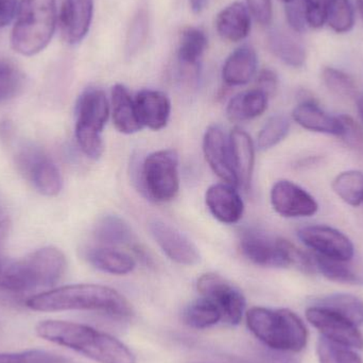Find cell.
Returning a JSON list of instances; mask_svg holds the SVG:
<instances>
[{
  "mask_svg": "<svg viewBox=\"0 0 363 363\" xmlns=\"http://www.w3.org/2000/svg\"><path fill=\"white\" fill-rule=\"evenodd\" d=\"M38 337L98 363H136L133 352L115 337L72 322L47 320L36 325Z\"/></svg>",
  "mask_w": 363,
  "mask_h": 363,
  "instance_id": "cell-1",
  "label": "cell"
},
{
  "mask_svg": "<svg viewBox=\"0 0 363 363\" xmlns=\"http://www.w3.org/2000/svg\"><path fill=\"white\" fill-rule=\"evenodd\" d=\"M27 307L40 313L57 311H100L113 317L127 318L132 306L127 298L112 288L93 284L64 286L28 298Z\"/></svg>",
  "mask_w": 363,
  "mask_h": 363,
  "instance_id": "cell-2",
  "label": "cell"
},
{
  "mask_svg": "<svg viewBox=\"0 0 363 363\" xmlns=\"http://www.w3.org/2000/svg\"><path fill=\"white\" fill-rule=\"evenodd\" d=\"M247 325L258 340L274 351L298 353L308 341L304 323L289 309L253 307L247 313Z\"/></svg>",
  "mask_w": 363,
  "mask_h": 363,
  "instance_id": "cell-3",
  "label": "cell"
},
{
  "mask_svg": "<svg viewBox=\"0 0 363 363\" xmlns=\"http://www.w3.org/2000/svg\"><path fill=\"white\" fill-rule=\"evenodd\" d=\"M57 26L55 0H21L11 44L16 52L34 55L46 48Z\"/></svg>",
  "mask_w": 363,
  "mask_h": 363,
  "instance_id": "cell-4",
  "label": "cell"
},
{
  "mask_svg": "<svg viewBox=\"0 0 363 363\" xmlns=\"http://www.w3.org/2000/svg\"><path fill=\"white\" fill-rule=\"evenodd\" d=\"M76 138L84 155L98 160L104 153L101 133L110 116V104L102 89H85L77 102Z\"/></svg>",
  "mask_w": 363,
  "mask_h": 363,
  "instance_id": "cell-5",
  "label": "cell"
},
{
  "mask_svg": "<svg viewBox=\"0 0 363 363\" xmlns=\"http://www.w3.org/2000/svg\"><path fill=\"white\" fill-rule=\"evenodd\" d=\"M65 255L55 247H44L17 259L12 292L50 288L59 283L66 271Z\"/></svg>",
  "mask_w": 363,
  "mask_h": 363,
  "instance_id": "cell-6",
  "label": "cell"
},
{
  "mask_svg": "<svg viewBox=\"0 0 363 363\" xmlns=\"http://www.w3.org/2000/svg\"><path fill=\"white\" fill-rule=\"evenodd\" d=\"M142 185L149 198L168 202L180 190L179 157L176 151L160 150L151 153L142 167Z\"/></svg>",
  "mask_w": 363,
  "mask_h": 363,
  "instance_id": "cell-7",
  "label": "cell"
},
{
  "mask_svg": "<svg viewBox=\"0 0 363 363\" xmlns=\"http://www.w3.org/2000/svg\"><path fill=\"white\" fill-rule=\"evenodd\" d=\"M16 164L26 179L45 196H57L63 181L59 168L50 157L38 147L25 145L16 155Z\"/></svg>",
  "mask_w": 363,
  "mask_h": 363,
  "instance_id": "cell-8",
  "label": "cell"
},
{
  "mask_svg": "<svg viewBox=\"0 0 363 363\" xmlns=\"http://www.w3.org/2000/svg\"><path fill=\"white\" fill-rule=\"evenodd\" d=\"M196 288L202 298L211 301L219 309L224 322L230 325L240 323L247 301L242 292L230 281L216 273H205L199 277Z\"/></svg>",
  "mask_w": 363,
  "mask_h": 363,
  "instance_id": "cell-9",
  "label": "cell"
},
{
  "mask_svg": "<svg viewBox=\"0 0 363 363\" xmlns=\"http://www.w3.org/2000/svg\"><path fill=\"white\" fill-rule=\"evenodd\" d=\"M298 235L307 247L322 257L350 262L355 255V247L351 239L330 226H305L298 230Z\"/></svg>",
  "mask_w": 363,
  "mask_h": 363,
  "instance_id": "cell-10",
  "label": "cell"
},
{
  "mask_svg": "<svg viewBox=\"0 0 363 363\" xmlns=\"http://www.w3.org/2000/svg\"><path fill=\"white\" fill-rule=\"evenodd\" d=\"M306 318L323 338L351 349L363 350V336L357 326L338 313L313 305L307 309Z\"/></svg>",
  "mask_w": 363,
  "mask_h": 363,
  "instance_id": "cell-11",
  "label": "cell"
},
{
  "mask_svg": "<svg viewBox=\"0 0 363 363\" xmlns=\"http://www.w3.org/2000/svg\"><path fill=\"white\" fill-rule=\"evenodd\" d=\"M149 230L155 242L172 262L183 266H196L200 262L198 247L178 228L163 220L153 219L149 222Z\"/></svg>",
  "mask_w": 363,
  "mask_h": 363,
  "instance_id": "cell-12",
  "label": "cell"
},
{
  "mask_svg": "<svg viewBox=\"0 0 363 363\" xmlns=\"http://www.w3.org/2000/svg\"><path fill=\"white\" fill-rule=\"evenodd\" d=\"M271 204L279 215L286 218H306L319 209L315 199L294 182H277L271 189Z\"/></svg>",
  "mask_w": 363,
  "mask_h": 363,
  "instance_id": "cell-13",
  "label": "cell"
},
{
  "mask_svg": "<svg viewBox=\"0 0 363 363\" xmlns=\"http://www.w3.org/2000/svg\"><path fill=\"white\" fill-rule=\"evenodd\" d=\"M240 250L247 259L264 268H286L289 266L281 238H273L264 233L249 230L240 237Z\"/></svg>",
  "mask_w": 363,
  "mask_h": 363,
  "instance_id": "cell-14",
  "label": "cell"
},
{
  "mask_svg": "<svg viewBox=\"0 0 363 363\" xmlns=\"http://www.w3.org/2000/svg\"><path fill=\"white\" fill-rule=\"evenodd\" d=\"M292 118L301 127L317 133L345 136L351 131L352 121L347 117L328 114L311 99L298 104L292 112Z\"/></svg>",
  "mask_w": 363,
  "mask_h": 363,
  "instance_id": "cell-15",
  "label": "cell"
},
{
  "mask_svg": "<svg viewBox=\"0 0 363 363\" xmlns=\"http://www.w3.org/2000/svg\"><path fill=\"white\" fill-rule=\"evenodd\" d=\"M94 15V0H63L59 15L64 40L76 45L89 33Z\"/></svg>",
  "mask_w": 363,
  "mask_h": 363,
  "instance_id": "cell-16",
  "label": "cell"
},
{
  "mask_svg": "<svg viewBox=\"0 0 363 363\" xmlns=\"http://www.w3.org/2000/svg\"><path fill=\"white\" fill-rule=\"evenodd\" d=\"M203 152L209 167L224 183L238 185L233 167L230 144L221 128L211 125L206 130L203 138Z\"/></svg>",
  "mask_w": 363,
  "mask_h": 363,
  "instance_id": "cell-17",
  "label": "cell"
},
{
  "mask_svg": "<svg viewBox=\"0 0 363 363\" xmlns=\"http://www.w3.org/2000/svg\"><path fill=\"white\" fill-rule=\"evenodd\" d=\"M234 187L226 183L215 184L205 194V202L209 211L222 223H236L242 217L245 204Z\"/></svg>",
  "mask_w": 363,
  "mask_h": 363,
  "instance_id": "cell-18",
  "label": "cell"
},
{
  "mask_svg": "<svg viewBox=\"0 0 363 363\" xmlns=\"http://www.w3.org/2000/svg\"><path fill=\"white\" fill-rule=\"evenodd\" d=\"M134 102L143 127L159 131L167 125L172 104L163 91L143 89L136 95Z\"/></svg>",
  "mask_w": 363,
  "mask_h": 363,
  "instance_id": "cell-19",
  "label": "cell"
},
{
  "mask_svg": "<svg viewBox=\"0 0 363 363\" xmlns=\"http://www.w3.org/2000/svg\"><path fill=\"white\" fill-rule=\"evenodd\" d=\"M216 30L222 40L238 43L245 40L251 32V15L242 2L235 1L218 13Z\"/></svg>",
  "mask_w": 363,
  "mask_h": 363,
  "instance_id": "cell-20",
  "label": "cell"
},
{
  "mask_svg": "<svg viewBox=\"0 0 363 363\" xmlns=\"http://www.w3.org/2000/svg\"><path fill=\"white\" fill-rule=\"evenodd\" d=\"M233 167L238 185L249 189L255 164V150L251 136L240 128H235L228 140Z\"/></svg>",
  "mask_w": 363,
  "mask_h": 363,
  "instance_id": "cell-21",
  "label": "cell"
},
{
  "mask_svg": "<svg viewBox=\"0 0 363 363\" xmlns=\"http://www.w3.org/2000/svg\"><path fill=\"white\" fill-rule=\"evenodd\" d=\"M258 59L255 49L243 45L235 49L222 67V79L230 86L247 84L257 72Z\"/></svg>",
  "mask_w": 363,
  "mask_h": 363,
  "instance_id": "cell-22",
  "label": "cell"
},
{
  "mask_svg": "<svg viewBox=\"0 0 363 363\" xmlns=\"http://www.w3.org/2000/svg\"><path fill=\"white\" fill-rule=\"evenodd\" d=\"M84 257L94 268L108 274H129L136 267L135 260L129 254L106 245L86 247Z\"/></svg>",
  "mask_w": 363,
  "mask_h": 363,
  "instance_id": "cell-23",
  "label": "cell"
},
{
  "mask_svg": "<svg viewBox=\"0 0 363 363\" xmlns=\"http://www.w3.org/2000/svg\"><path fill=\"white\" fill-rule=\"evenodd\" d=\"M268 47L274 57L285 65L301 68L306 63L307 53L304 45L296 35L286 30H271L268 35Z\"/></svg>",
  "mask_w": 363,
  "mask_h": 363,
  "instance_id": "cell-24",
  "label": "cell"
},
{
  "mask_svg": "<svg viewBox=\"0 0 363 363\" xmlns=\"http://www.w3.org/2000/svg\"><path fill=\"white\" fill-rule=\"evenodd\" d=\"M112 112L115 128L121 133L134 134L142 129L143 125L136 112L135 102L125 85L116 84L113 87Z\"/></svg>",
  "mask_w": 363,
  "mask_h": 363,
  "instance_id": "cell-25",
  "label": "cell"
},
{
  "mask_svg": "<svg viewBox=\"0 0 363 363\" xmlns=\"http://www.w3.org/2000/svg\"><path fill=\"white\" fill-rule=\"evenodd\" d=\"M268 99V96L259 89L243 91L230 100L226 116L232 123L251 121L266 112Z\"/></svg>",
  "mask_w": 363,
  "mask_h": 363,
  "instance_id": "cell-26",
  "label": "cell"
},
{
  "mask_svg": "<svg viewBox=\"0 0 363 363\" xmlns=\"http://www.w3.org/2000/svg\"><path fill=\"white\" fill-rule=\"evenodd\" d=\"M94 237L100 245H131L134 240L131 226L118 216L108 215L99 220L94 230Z\"/></svg>",
  "mask_w": 363,
  "mask_h": 363,
  "instance_id": "cell-27",
  "label": "cell"
},
{
  "mask_svg": "<svg viewBox=\"0 0 363 363\" xmlns=\"http://www.w3.org/2000/svg\"><path fill=\"white\" fill-rule=\"evenodd\" d=\"M313 305L328 309L349 320L354 325H363V300L353 294H335L322 296Z\"/></svg>",
  "mask_w": 363,
  "mask_h": 363,
  "instance_id": "cell-28",
  "label": "cell"
},
{
  "mask_svg": "<svg viewBox=\"0 0 363 363\" xmlns=\"http://www.w3.org/2000/svg\"><path fill=\"white\" fill-rule=\"evenodd\" d=\"M207 45L208 40L202 29L198 27H187L184 29L178 48L179 65L184 67H199Z\"/></svg>",
  "mask_w": 363,
  "mask_h": 363,
  "instance_id": "cell-29",
  "label": "cell"
},
{
  "mask_svg": "<svg viewBox=\"0 0 363 363\" xmlns=\"http://www.w3.org/2000/svg\"><path fill=\"white\" fill-rule=\"evenodd\" d=\"M183 321L194 330H205L223 321L219 309L206 298H201L190 303L183 313Z\"/></svg>",
  "mask_w": 363,
  "mask_h": 363,
  "instance_id": "cell-30",
  "label": "cell"
},
{
  "mask_svg": "<svg viewBox=\"0 0 363 363\" xmlns=\"http://www.w3.org/2000/svg\"><path fill=\"white\" fill-rule=\"evenodd\" d=\"M333 189L337 196L351 206L363 204V174L359 170H347L333 181Z\"/></svg>",
  "mask_w": 363,
  "mask_h": 363,
  "instance_id": "cell-31",
  "label": "cell"
},
{
  "mask_svg": "<svg viewBox=\"0 0 363 363\" xmlns=\"http://www.w3.org/2000/svg\"><path fill=\"white\" fill-rule=\"evenodd\" d=\"M326 23L333 31L349 33L355 26V10L351 0H325Z\"/></svg>",
  "mask_w": 363,
  "mask_h": 363,
  "instance_id": "cell-32",
  "label": "cell"
},
{
  "mask_svg": "<svg viewBox=\"0 0 363 363\" xmlns=\"http://www.w3.org/2000/svg\"><path fill=\"white\" fill-rule=\"evenodd\" d=\"M315 270L325 279L336 283L363 285V277L349 266V262L328 259L315 254Z\"/></svg>",
  "mask_w": 363,
  "mask_h": 363,
  "instance_id": "cell-33",
  "label": "cell"
},
{
  "mask_svg": "<svg viewBox=\"0 0 363 363\" xmlns=\"http://www.w3.org/2000/svg\"><path fill=\"white\" fill-rule=\"evenodd\" d=\"M290 121L285 115L271 117L258 134L257 144L260 150H269L285 140L289 133Z\"/></svg>",
  "mask_w": 363,
  "mask_h": 363,
  "instance_id": "cell-34",
  "label": "cell"
},
{
  "mask_svg": "<svg viewBox=\"0 0 363 363\" xmlns=\"http://www.w3.org/2000/svg\"><path fill=\"white\" fill-rule=\"evenodd\" d=\"M320 363H363L362 357L351 347L338 345L326 338L319 339L317 345Z\"/></svg>",
  "mask_w": 363,
  "mask_h": 363,
  "instance_id": "cell-35",
  "label": "cell"
},
{
  "mask_svg": "<svg viewBox=\"0 0 363 363\" xmlns=\"http://www.w3.org/2000/svg\"><path fill=\"white\" fill-rule=\"evenodd\" d=\"M25 83L23 72L11 62L0 60V102L12 99L21 93Z\"/></svg>",
  "mask_w": 363,
  "mask_h": 363,
  "instance_id": "cell-36",
  "label": "cell"
},
{
  "mask_svg": "<svg viewBox=\"0 0 363 363\" xmlns=\"http://www.w3.org/2000/svg\"><path fill=\"white\" fill-rule=\"evenodd\" d=\"M324 85L335 95L351 98L356 94V84L347 72L335 67H325L322 70Z\"/></svg>",
  "mask_w": 363,
  "mask_h": 363,
  "instance_id": "cell-37",
  "label": "cell"
},
{
  "mask_svg": "<svg viewBox=\"0 0 363 363\" xmlns=\"http://www.w3.org/2000/svg\"><path fill=\"white\" fill-rule=\"evenodd\" d=\"M0 363H74L68 358L45 350H27L18 353H0Z\"/></svg>",
  "mask_w": 363,
  "mask_h": 363,
  "instance_id": "cell-38",
  "label": "cell"
},
{
  "mask_svg": "<svg viewBox=\"0 0 363 363\" xmlns=\"http://www.w3.org/2000/svg\"><path fill=\"white\" fill-rule=\"evenodd\" d=\"M149 33V16L145 10L138 11L130 25L125 40V49L129 55L138 52L145 43Z\"/></svg>",
  "mask_w": 363,
  "mask_h": 363,
  "instance_id": "cell-39",
  "label": "cell"
},
{
  "mask_svg": "<svg viewBox=\"0 0 363 363\" xmlns=\"http://www.w3.org/2000/svg\"><path fill=\"white\" fill-rule=\"evenodd\" d=\"M286 19L292 31L296 33H303L306 31V15H305L304 4L302 0H292L289 4H286Z\"/></svg>",
  "mask_w": 363,
  "mask_h": 363,
  "instance_id": "cell-40",
  "label": "cell"
},
{
  "mask_svg": "<svg viewBox=\"0 0 363 363\" xmlns=\"http://www.w3.org/2000/svg\"><path fill=\"white\" fill-rule=\"evenodd\" d=\"M308 27L319 29L326 23L325 0H302Z\"/></svg>",
  "mask_w": 363,
  "mask_h": 363,
  "instance_id": "cell-41",
  "label": "cell"
},
{
  "mask_svg": "<svg viewBox=\"0 0 363 363\" xmlns=\"http://www.w3.org/2000/svg\"><path fill=\"white\" fill-rule=\"evenodd\" d=\"M247 8L250 14L262 26L272 23L273 6L271 0H247Z\"/></svg>",
  "mask_w": 363,
  "mask_h": 363,
  "instance_id": "cell-42",
  "label": "cell"
},
{
  "mask_svg": "<svg viewBox=\"0 0 363 363\" xmlns=\"http://www.w3.org/2000/svg\"><path fill=\"white\" fill-rule=\"evenodd\" d=\"M257 84V89L270 97L277 91L279 86V77L272 69H262L258 74Z\"/></svg>",
  "mask_w": 363,
  "mask_h": 363,
  "instance_id": "cell-43",
  "label": "cell"
},
{
  "mask_svg": "<svg viewBox=\"0 0 363 363\" xmlns=\"http://www.w3.org/2000/svg\"><path fill=\"white\" fill-rule=\"evenodd\" d=\"M17 0H0V28L6 27L16 16Z\"/></svg>",
  "mask_w": 363,
  "mask_h": 363,
  "instance_id": "cell-44",
  "label": "cell"
},
{
  "mask_svg": "<svg viewBox=\"0 0 363 363\" xmlns=\"http://www.w3.org/2000/svg\"><path fill=\"white\" fill-rule=\"evenodd\" d=\"M271 363H301L296 358L288 355L287 352L274 351L271 350L269 353Z\"/></svg>",
  "mask_w": 363,
  "mask_h": 363,
  "instance_id": "cell-45",
  "label": "cell"
},
{
  "mask_svg": "<svg viewBox=\"0 0 363 363\" xmlns=\"http://www.w3.org/2000/svg\"><path fill=\"white\" fill-rule=\"evenodd\" d=\"M189 1V6L192 12L199 13L202 12L206 8L207 0H188Z\"/></svg>",
  "mask_w": 363,
  "mask_h": 363,
  "instance_id": "cell-46",
  "label": "cell"
},
{
  "mask_svg": "<svg viewBox=\"0 0 363 363\" xmlns=\"http://www.w3.org/2000/svg\"><path fill=\"white\" fill-rule=\"evenodd\" d=\"M9 259L6 255L0 252V284H1L2 279H4V272H6V266H8Z\"/></svg>",
  "mask_w": 363,
  "mask_h": 363,
  "instance_id": "cell-47",
  "label": "cell"
},
{
  "mask_svg": "<svg viewBox=\"0 0 363 363\" xmlns=\"http://www.w3.org/2000/svg\"><path fill=\"white\" fill-rule=\"evenodd\" d=\"M358 111H359L360 117L363 121V96L358 99Z\"/></svg>",
  "mask_w": 363,
  "mask_h": 363,
  "instance_id": "cell-48",
  "label": "cell"
},
{
  "mask_svg": "<svg viewBox=\"0 0 363 363\" xmlns=\"http://www.w3.org/2000/svg\"><path fill=\"white\" fill-rule=\"evenodd\" d=\"M357 6L360 16H362L363 19V0H357Z\"/></svg>",
  "mask_w": 363,
  "mask_h": 363,
  "instance_id": "cell-49",
  "label": "cell"
},
{
  "mask_svg": "<svg viewBox=\"0 0 363 363\" xmlns=\"http://www.w3.org/2000/svg\"><path fill=\"white\" fill-rule=\"evenodd\" d=\"M281 1H283L284 4H289V2H291L292 0H281Z\"/></svg>",
  "mask_w": 363,
  "mask_h": 363,
  "instance_id": "cell-50",
  "label": "cell"
}]
</instances>
